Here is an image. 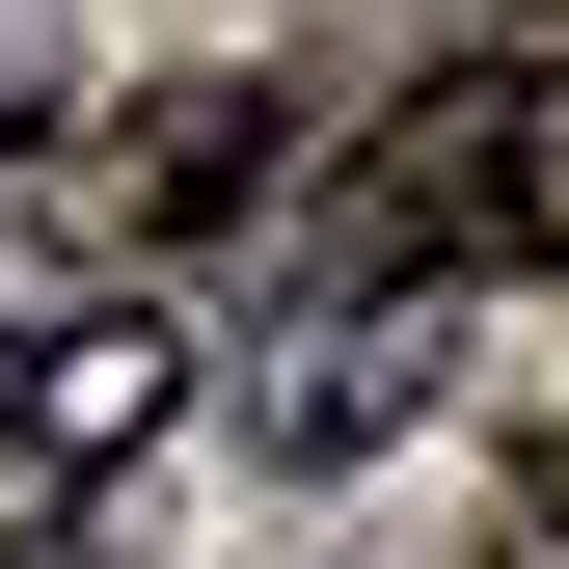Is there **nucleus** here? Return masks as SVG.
Wrapping results in <instances>:
<instances>
[{
    "instance_id": "f257e3e1",
    "label": "nucleus",
    "mask_w": 569,
    "mask_h": 569,
    "mask_svg": "<svg viewBox=\"0 0 569 569\" xmlns=\"http://www.w3.org/2000/svg\"><path fill=\"white\" fill-rule=\"evenodd\" d=\"M569 271V54H488V82H435L352 163V299H435V271Z\"/></svg>"
},
{
    "instance_id": "f03ea898",
    "label": "nucleus",
    "mask_w": 569,
    "mask_h": 569,
    "mask_svg": "<svg viewBox=\"0 0 569 569\" xmlns=\"http://www.w3.org/2000/svg\"><path fill=\"white\" fill-rule=\"evenodd\" d=\"M163 407H190V326H163V299L0 326V569H54V542H82V488L163 435Z\"/></svg>"
},
{
    "instance_id": "7ed1b4c3",
    "label": "nucleus",
    "mask_w": 569,
    "mask_h": 569,
    "mask_svg": "<svg viewBox=\"0 0 569 569\" xmlns=\"http://www.w3.org/2000/svg\"><path fill=\"white\" fill-rule=\"evenodd\" d=\"M407 407H435V326L407 299H326L299 352H271V461H352V435H407Z\"/></svg>"
},
{
    "instance_id": "20e7f679",
    "label": "nucleus",
    "mask_w": 569,
    "mask_h": 569,
    "mask_svg": "<svg viewBox=\"0 0 569 569\" xmlns=\"http://www.w3.org/2000/svg\"><path fill=\"white\" fill-rule=\"evenodd\" d=\"M244 190H271V109L218 82V109H163V136H136V218H244Z\"/></svg>"
},
{
    "instance_id": "39448f33",
    "label": "nucleus",
    "mask_w": 569,
    "mask_h": 569,
    "mask_svg": "<svg viewBox=\"0 0 569 569\" xmlns=\"http://www.w3.org/2000/svg\"><path fill=\"white\" fill-rule=\"evenodd\" d=\"M542 516H569V407H542Z\"/></svg>"
}]
</instances>
